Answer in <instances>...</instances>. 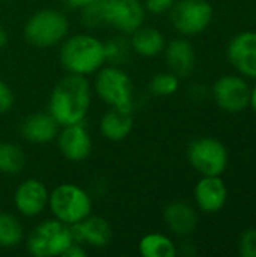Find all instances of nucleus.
<instances>
[{
	"instance_id": "nucleus-9",
	"label": "nucleus",
	"mask_w": 256,
	"mask_h": 257,
	"mask_svg": "<svg viewBox=\"0 0 256 257\" xmlns=\"http://www.w3.org/2000/svg\"><path fill=\"white\" fill-rule=\"evenodd\" d=\"M103 26H109L121 35H131L146 21V9L142 0H100Z\"/></svg>"
},
{
	"instance_id": "nucleus-27",
	"label": "nucleus",
	"mask_w": 256,
	"mask_h": 257,
	"mask_svg": "<svg viewBox=\"0 0 256 257\" xmlns=\"http://www.w3.org/2000/svg\"><path fill=\"white\" fill-rule=\"evenodd\" d=\"M175 2L177 0H142L143 6L146 9V14H152V15L167 14Z\"/></svg>"
},
{
	"instance_id": "nucleus-13",
	"label": "nucleus",
	"mask_w": 256,
	"mask_h": 257,
	"mask_svg": "<svg viewBox=\"0 0 256 257\" xmlns=\"http://www.w3.org/2000/svg\"><path fill=\"white\" fill-rule=\"evenodd\" d=\"M74 241L83 244L86 248H106L113 239V229L107 218L101 215H88L77 224L71 226Z\"/></svg>"
},
{
	"instance_id": "nucleus-17",
	"label": "nucleus",
	"mask_w": 256,
	"mask_h": 257,
	"mask_svg": "<svg viewBox=\"0 0 256 257\" xmlns=\"http://www.w3.org/2000/svg\"><path fill=\"white\" fill-rule=\"evenodd\" d=\"M163 221L166 229L178 236L189 238L198 227V211L184 200H174L163 209Z\"/></svg>"
},
{
	"instance_id": "nucleus-26",
	"label": "nucleus",
	"mask_w": 256,
	"mask_h": 257,
	"mask_svg": "<svg viewBox=\"0 0 256 257\" xmlns=\"http://www.w3.org/2000/svg\"><path fill=\"white\" fill-rule=\"evenodd\" d=\"M238 250L243 257H256V229H249L241 235Z\"/></svg>"
},
{
	"instance_id": "nucleus-36",
	"label": "nucleus",
	"mask_w": 256,
	"mask_h": 257,
	"mask_svg": "<svg viewBox=\"0 0 256 257\" xmlns=\"http://www.w3.org/2000/svg\"><path fill=\"white\" fill-rule=\"evenodd\" d=\"M0 200H2V196H0Z\"/></svg>"
},
{
	"instance_id": "nucleus-28",
	"label": "nucleus",
	"mask_w": 256,
	"mask_h": 257,
	"mask_svg": "<svg viewBox=\"0 0 256 257\" xmlns=\"http://www.w3.org/2000/svg\"><path fill=\"white\" fill-rule=\"evenodd\" d=\"M14 104H15V96L12 89L5 81L0 80V116L9 113Z\"/></svg>"
},
{
	"instance_id": "nucleus-22",
	"label": "nucleus",
	"mask_w": 256,
	"mask_h": 257,
	"mask_svg": "<svg viewBox=\"0 0 256 257\" xmlns=\"http://www.w3.org/2000/svg\"><path fill=\"white\" fill-rule=\"evenodd\" d=\"M26 230L18 215L0 209V248L11 250L24 242Z\"/></svg>"
},
{
	"instance_id": "nucleus-11",
	"label": "nucleus",
	"mask_w": 256,
	"mask_h": 257,
	"mask_svg": "<svg viewBox=\"0 0 256 257\" xmlns=\"http://www.w3.org/2000/svg\"><path fill=\"white\" fill-rule=\"evenodd\" d=\"M213 98L217 107L228 113H240L249 107L250 101V87L244 78L237 75H223L220 77L213 89Z\"/></svg>"
},
{
	"instance_id": "nucleus-33",
	"label": "nucleus",
	"mask_w": 256,
	"mask_h": 257,
	"mask_svg": "<svg viewBox=\"0 0 256 257\" xmlns=\"http://www.w3.org/2000/svg\"><path fill=\"white\" fill-rule=\"evenodd\" d=\"M8 39H9V38H8V32H6V29L0 24V50L6 47Z\"/></svg>"
},
{
	"instance_id": "nucleus-31",
	"label": "nucleus",
	"mask_w": 256,
	"mask_h": 257,
	"mask_svg": "<svg viewBox=\"0 0 256 257\" xmlns=\"http://www.w3.org/2000/svg\"><path fill=\"white\" fill-rule=\"evenodd\" d=\"M184 241L181 242V247L177 245V254H183V256H195L196 254V248L192 242L187 241V238H183Z\"/></svg>"
},
{
	"instance_id": "nucleus-14",
	"label": "nucleus",
	"mask_w": 256,
	"mask_h": 257,
	"mask_svg": "<svg viewBox=\"0 0 256 257\" xmlns=\"http://www.w3.org/2000/svg\"><path fill=\"white\" fill-rule=\"evenodd\" d=\"M60 125L48 111H35L20 122V136L30 145H48L56 140Z\"/></svg>"
},
{
	"instance_id": "nucleus-5",
	"label": "nucleus",
	"mask_w": 256,
	"mask_h": 257,
	"mask_svg": "<svg viewBox=\"0 0 256 257\" xmlns=\"http://www.w3.org/2000/svg\"><path fill=\"white\" fill-rule=\"evenodd\" d=\"M47 211L53 218L71 227L92 214V196L77 184L63 182L50 191Z\"/></svg>"
},
{
	"instance_id": "nucleus-8",
	"label": "nucleus",
	"mask_w": 256,
	"mask_h": 257,
	"mask_svg": "<svg viewBox=\"0 0 256 257\" xmlns=\"http://www.w3.org/2000/svg\"><path fill=\"white\" fill-rule=\"evenodd\" d=\"M187 161L201 176H222L229 157L222 142L213 137H201L189 145Z\"/></svg>"
},
{
	"instance_id": "nucleus-6",
	"label": "nucleus",
	"mask_w": 256,
	"mask_h": 257,
	"mask_svg": "<svg viewBox=\"0 0 256 257\" xmlns=\"http://www.w3.org/2000/svg\"><path fill=\"white\" fill-rule=\"evenodd\" d=\"M72 241L71 227L53 217L38 223L24 238L26 250L33 257H62Z\"/></svg>"
},
{
	"instance_id": "nucleus-21",
	"label": "nucleus",
	"mask_w": 256,
	"mask_h": 257,
	"mask_svg": "<svg viewBox=\"0 0 256 257\" xmlns=\"http://www.w3.org/2000/svg\"><path fill=\"white\" fill-rule=\"evenodd\" d=\"M137 251L142 257H175L177 244L169 235L151 232L139 239Z\"/></svg>"
},
{
	"instance_id": "nucleus-25",
	"label": "nucleus",
	"mask_w": 256,
	"mask_h": 257,
	"mask_svg": "<svg viewBox=\"0 0 256 257\" xmlns=\"http://www.w3.org/2000/svg\"><path fill=\"white\" fill-rule=\"evenodd\" d=\"M148 89H149V93L154 96H170L178 92L180 78L170 71L158 72L151 78Z\"/></svg>"
},
{
	"instance_id": "nucleus-15",
	"label": "nucleus",
	"mask_w": 256,
	"mask_h": 257,
	"mask_svg": "<svg viewBox=\"0 0 256 257\" xmlns=\"http://www.w3.org/2000/svg\"><path fill=\"white\" fill-rule=\"evenodd\" d=\"M228 59L241 75L256 80V32L234 36L228 45Z\"/></svg>"
},
{
	"instance_id": "nucleus-12",
	"label": "nucleus",
	"mask_w": 256,
	"mask_h": 257,
	"mask_svg": "<svg viewBox=\"0 0 256 257\" xmlns=\"http://www.w3.org/2000/svg\"><path fill=\"white\" fill-rule=\"evenodd\" d=\"M54 142L60 155L69 163H83L92 154V137L84 122L60 126Z\"/></svg>"
},
{
	"instance_id": "nucleus-34",
	"label": "nucleus",
	"mask_w": 256,
	"mask_h": 257,
	"mask_svg": "<svg viewBox=\"0 0 256 257\" xmlns=\"http://www.w3.org/2000/svg\"><path fill=\"white\" fill-rule=\"evenodd\" d=\"M249 105L252 107L253 113L256 114V84L253 86V89H250V101H249Z\"/></svg>"
},
{
	"instance_id": "nucleus-19",
	"label": "nucleus",
	"mask_w": 256,
	"mask_h": 257,
	"mask_svg": "<svg viewBox=\"0 0 256 257\" xmlns=\"http://www.w3.org/2000/svg\"><path fill=\"white\" fill-rule=\"evenodd\" d=\"M98 126L106 140L112 143L124 142L134 128V108L109 107L100 117Z\"/></svg>"
},
{
	"instance_id": "nucleus-18",
	"label": "nucleus",
	"mask_w": 256,
	"mask_h": 257,
	"mask_svg": "<svg viewBox=\"0 0 256 257\" xmlns=\"http://www.w3.org/2000/svg\"><path fill=\"white\" fill-rule=\"evenodd\" d=\"M163 54L167 71L174 72L180 80L187 78L193 74L196 66V53L192 42L184 36L166 42Z\"/></svg>"
},
{
	"instance_id": "nucleus-10",
	"label": "nucleus",
	"mask_w": 256,
	"mask_h": 257,
	"mask_svg": "<svg viewBox=\"0 0 256 257\" xmlns=\"http://www.w3.org/2000/svg\"><path fill=\"white\" fill-rule=\"evenodd\" d=\"M48 187L36 178L23 179L14 194L12 205L18 215L24 218H38L48 209Z\"/></svg>"
},
{
	"instance_id": "nucleus-29",
	"label": "nucleus",
	"mask_w": 256,
	"mask_h": 257,
	"mask_svg": "<svg viewBox=\"0 0 256 257\" xmlns=\"http://www.w3.org/2000/svg\"><path fill=\"white\" fill-rule=\"evenodd\" d=\"M189 96L192 101L195 102H202L207 99L208 96V89L204 86V84H193L190 89H189Z\"/></svg>"
},
{
	"instance_id": "nucleus-4",
	"label": "nucleus",
	"mask_w": 256,
	"mask_h": 257,
	"mask_svg": "<svg viewBox=\"0 0 256 257\" xmlns=\"http://www.w3.org/2000/svg\"><path fill=\"white\" fill-rule=\"evenodd\" d=\"M92 92L107 107L134 108V83L122 66L106 63L97 71L94 74Z\"/></svg>"
},
{
	"instance_id": "nucleus-32",
	"label": "nucleus",
	"mask_w": 256,
	"mask_h": 257,
	"mask_svg": "<svg viewBox=\"0 0 256 257\" xmlns=\"http://www.w3.org/2000/svg\"><path fill=\"white\" fill-rule=\"evenodd\" d=\"M97 0H65V3L71 8V9H75V11H80L83 8H86L88 5L94 3Z\"/></svg>"
},
{
	"instance_id": "nucleus-20",
	"label": "nucleus",
	"mask_w": 256,
	"mask_h": 257,
	"mask_svg": "<svg viewBox=\"0 0 256 257\" xmlns=\"http://www.w3.org/2000/svg\"><path fill=\"white\" fill-rule=\"evenodd\" d=\"M128 41L133 54L145 59H152L160 56L167 42L164 35L158 29L146 24H143L131 35H128Z\"/></svg>"
},
{
	"instance_id": "nucleus-23",
	"label": "nucleus",
	"mask_w": 256,
	"mask_h": 257,
	"mask_svg": "<svg viewBox=\"0 0 256 257\" xmlns=\"http://www.w3.org/2000/svg\"><path fill=\"white\" fill-rule=\"evenodd\" d=\"M27 166L24 149L12 142H0V175L17 176Z\"/></svg>"
},
{
	"instance_id": "nucleus-30",
	"label": "nucleus",
	"mask_w": 256,
	"mask_h": 257,
	"mask_svg": "<svg viewBox=\"0 0 256 257\" xmlns=\"http://www.w3.org/2000/svg\"><path fill=\"white\" fill-rule=\"evenodd\" d=\"M88 256V248L83 245V244H80V242H77V241H72L71 242V245L65 250V253H63V256L62 257H86Z\"/></svg>"
},
{
	"instance_id": "nucleus-35",
	"label": "nucleus",
	"mask_w": 256,
	"mask_h": 257,
	"mask_svg": "<svg viewBox=\"0 0 256 257\" xmlns=\"http://www.w3.org/2000/svg\"><path fill=\"white\" fill-rule=\"evenodd\" d=\"M0 2H5V3H9V2H17V0H0Z\"/></svg>"
},
{
	"instance_id": "nucleus-3",
	"label": "nucleus",
	"mask_w": 256,
	"mask_h": 257,
	"mask_svg": "<svg viewBox=\"0 0 256 257\" xmlns=\"http://www.w3.org/2000/svg\"><path fill=\"white\" fill-rule=\"evenodd\" d=\"M69 35V20L65 12L56 8L35 11L23 26L24 41L35 48L57 47Z\"/></svg>"
},
{
	"instance_id": "nucleus-7",
	"label": "nucleus",
	"mask_w": 256,
	"mask_h": 257,
	"mask_svg": "<svg viewBox=\"0 0 256 257\" xmlns=\"http://www.w3.org/2000/svg\"><path fill=\"white\" fill-rule=\"evenodd\" d=\"M169 21L184 38L196 36L208 29L214 9L208 0H177L170 8Z\"/></svg>"
},
{
	"instance_id": "nucleus-24",
	"label": "nucleus",
	"mask_w": 256,
	"mask_h": 257,
	"mask_svg": "<svg viewBox=\"0 0 256 257\" xmlns=\"http://www.w3.org/2000/svg\"><path fill=\"white\" fill-rule=\"evenodd\" d=\"M104 50H106V60L109 65H116V66H122L130 54H133L131 47H130V41L128 36L118 33L116 36L104 41Z\"/></svg>"
},
{
	"instance_id": "nucleus-2",
	"label": "nucleus",
	"mask_w": 256,
	"mask_h": 257,
	"mask_svg": "<svg viewBox=\"0 0 256 257\" xmlns=\"http://www.w3.org/2000/svg\"><path fill=\"white\" fill-rule=\"evenodd\" d=\"M59 63L66 74L91 77L106 63L104 41L86 32L68 35L59 44Z\"/></svg>"
},
{
	"instance_id": "nucleus-16",
	"label": "nucleus",
	"mask_w": 256,
	"mask_h": 257,
	"mask_svg": "<svg viewBox=\"0 0 256 257\" xmlns=\"http://www.w3.org/2000/svg\"><path fill=\"white\" fill-rule=\"evenodd\" d=\"M195 203L204 214H216L228 200V188L222 176H202L193 190Z\"/></svg>"
},
{
	"instance_id": "nucleus-1",
	"label": "nucleus",
	"mask_w": 256,
	"mask_h": 257,
	"mask_svg": "<svg viewBox=\"0 0 256 257\" xmlns=\"http://www.w3.org/2000/svg\"><path fill=\"white\" fill-rule=\"evenodd\" d=\"M92 93L88 77L66 74L51 89L47 111L60 126L84 122L92 105Z\"/></svg>"
}]
</instances>
